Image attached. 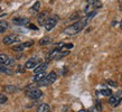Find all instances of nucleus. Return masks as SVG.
Returning <instances> with one entry per match:
<instances>
[{"mask_svg": "<svg viewBox=\"0 0 122 112\" xmlns=\"http://www.w3.org/2000/svg\"><path fill=\"white\" fill-rule=\"evenodd\" d=\"M95 15H96V11H92V12H90V14H87V15L85 16L84 18H82L81 20H78V21L74 22L73 25H71V26H68L67 28H65L63 33L66 34V35H68V36L76 35V34L80 33V31H81L85 26H87V24H89V22L94 18V16Z\"/></svg>", "mask_w": 122, "mask_h": 112, "instance_id": "1", "label": "nucleus"}, {"mask_svg": "<svg viewBox=\"0 0 122 112\" xmlns=\"http://www.w3.org/2000/svg\"><path fill=\"white\" fill-rule=\"evenodd\" d=\"M56 73L55 72H51L48 75H46V77L41 81V82H39V85L41 86H48L51 85V84H53V83L56 81Z\"/></svg>", "mask_w": 122, "mask_h": 112, "instance_id": "2", "label": "nucleus"}, {"mask_svg": "<svg viewBox=\"0 0 122 112\" xmlns=\"http://www.w3.org/2000/svg\"><path fill=\"white\" fill-rule=\"evenodd\" d=\"M57 21H58V16L57 15H54L52 16V17H49L48 18V20L46 21V24H45V29L47 30V31H49V30H52L54 27L57 25Z\"/></svg>", "mask_w": 122, "mask_h": 112, "instance_id": "3", "label": "nucleus"}, {"mask_svg": "<svg viewBox=\"0 0 122 112\" xmlns=\"http://www.w3.org/2000/svg\"><path fill=\"white\" fill-rule=\"evenodd\" d=\"M122 100V91H118L115 94H113L112 97H110L109 99V103L113 107H117V105L120 103V101Z\"/></svg>", "mask_w": 122, "mask_h": 112, "instance_id": "4", "label": "nucleus"}, {"mask_svg": "<svg viewBox=\"0 0 122 112\" xmlns=\"http://www.w3.org/2000/svg\"><path fill=\"white\" fill-rule=\"evenodd\" d=\"M27 97L33 100H37L43 97V92L39 89H30L29 91H27Z\"/></svg>", "mask_w": 122, "mask_h": 112, "instance_id": "5", "label": "nucleus"}, {"mask_svg": "<svg viewBox=\"0 0 122 112\" xmlns=\"http://www.w3.org/2000/svg\"><path fill=\"white\" fill-rule=\"evenodd\" d=\"M38 65H39V58H37V57H31V58H29V60L26 62L25 67H26L27 70H31V68L37 67Z\"/></svg>", "mask_w": 122, "mask_h": 112, "instance_id": "6", "label": "nucleus"}, {"mask_svg": "<svg viewBox=\"0 0 122 112\" xmlns=\"http://www.w3.org/2000/svg\"><path fill=\"white\" fill-rule=\"evenodd\" d=\"M33 45H34L33 41H25V43H21V44L17 45V46H14V47H12V51H15V52H21V51H24L25 48H28V47L33 46Z\"/></svg>", "mask_w": 122, "mask_h": 112, "instance_id": "7", "label": "nucleus"}, {"mask_svg": "<svg viewBox=\"0 0 122 112\" xmlns=\"http://www.w3.org/2000/svg\"><path fill=\"white\" fill-rule=\"evenodd\" d=\"M20 39L18 35H9V36H6V37L2 39V43L5 45H10L12 43H16V41H18Z\"/></svg>", "mask_w": 122, "mask_h": 112, "instance_id": "8", "label": "nucleus"}, {"mask_svg": "<svg viewBox=\"0 0 122 112\" xmlns=\"http://www.w3.org/2000/svg\"><path fill=\"white\" fill-rule=\"evenodd\" d=\"M48 18H49V17H48V12L47 11H43L37 17V21L39 25H44L45 26V24H46V21L48 20Z\"/></svg>", "mask_w": 122, "mask_h": 112, "instance_id": "9", "label": "nucleus"}, {"mask_svg": "<svg viewBox=\"0 0 122 112\" xmlns=\"http://www.w3.org/2000/svg\"><path fill=\"white\" fill-rule=\"evenodd\" d=\"M0 64L1 65H12L14 61L9 58L6 54H0Z\"/></svg>", "mask_w": 122, "mask_h": 112, "instance_id": "10", "label": "nucleus"}, {"mask_svg": "<svg viewBox=\"0 0 122 112\" xmlns=\"http://www.w3.org/2000/svg\"><path fill=\"white\" fill-rule=\"evenodd\" d=\"M12 22L15 24V25H27L28 22H29V19L27 18V17H19V18H14L12 19Z\"/></svg>", "mask_w": 122, "mask_h": 112, "instance_id": "11", "label": "nucleus"}, {"mask_svg": "<svg viewBox=\"0 0 122 112\" xmlns=\"http://www.w3.org/2000/svg\"><path fill=\"white\" fill-rule=\"evenodd\" d=\"M47 66H48L47 63H41L37 67H35V70H34V73H35V74H38V73H43V72H45V70L47 68Z\"/></svg>", "mask_w": 122, "mask_h": 112, "instance_id": "12", "label": "nucleus"}, {"mask_svg": "<svg viewBox=\"0 0 122 112\" xmlns=\"http://www.w3.org/2000/svg\"><path fill=\"white\" fill-rule=\"evenodd\" d=\"M46 77V75H45V72H43V73H38V74H35L34 75V77H33V81L34 82H41L44 78Z\"/></svg>", "mask_w": 122, "mask_h": 112, "instance_id": "13", "label": "nucleus"}, {"mask_svg": "<svg viewBox=\"0 0 122 112\" xmlns=\"http://www.w3.org/2000/svg\"><path fill=\"white\" fill-rule=\"evenodd\" d=\"M37 112H51V107L47 103H41L37 109Z\"/></svg>", "mask_w": 122, "mask_h": 112, "instance_id": "14", "label": "nucleus"}, {"mask_svg": "<svg viewBox=\"0 0 122 112\" xmlns=\"http://www.w3.org/2000/svg\"><path fill=\"white\" fill-rule=\"evenodd\" d=\"M39 9H41V2H39V1H37V2H35V4H34V6L30 8L29 11L31 12V14H34V15H36Z\"/></svg>", "mask_w": 122, "mask_h": 112, "instance_id": "15", "label": "nucleus"}, {"mask_svg": "<svg viewBox=\"0 0 122 112\" xmlns=\"http://www.w3.org/2000/svg\"><path fill=\"white\" fill-rule=\"evenodd\" d=\"M86 2L90 5V6H93L94 8H101L102 4L100 2V0H86Z\"/></svg>", "mask_w": 122, "mask_h": 112, "instance_id": "16", "label": "nucleus"}, {"mask_svg": "<svg viewBox=\"0 0 122 112\" xmlns=\"http://www.w3.org/2000/svg\"><path fill=\"white\" fill-rule=\"evenodd\" d=\"M8 28V22L6 20H1L0 21V34H4Z\"/></svg>", "mask_w": 122, "mask_h": 112, "instance_id": "17", "label": "nucleus"}, {"mask_svg": "<svg viewBox=\"0 0 122 112\" xmlns=\"http://www.w3.org/2000/svg\"><path fill=\"white\" fill-rule=\"evenodd\" d=\"M53 41V39L51 37H44L43 39H41L39 41V45H41V46H45V45H49Z\"/></svg>", "mask_w": 122, "mask_h": 112, "instance_id": "18", "label": "nucleus"}, {"mask_svg": "<svg viewBox=\"0 0 122 112\" xmlns=\"http://www.w3.org/2000/svg\"><path fill=\"white\" fill-rule=\"evenodd\" d=\"M100 93L102 95H104V97H111L112 91H111V89H102L100 91Z\"/></svg>", "mask_w": 122, "mask_h": 112, "instance_id": "19", "label": "nucleus"}, {"mask_svg": "<svg viewBox=\"0 0 122 112\" xmlns=\"http://www.w3.org/2000/svg\"><path fill=\"white\" fill-rule=\"evenodd\" d=\"M6 90H7L8 92H16L18 89H17L16 86H14V85H7L6 86Z\"/></svg>", "mask_w": 122, "mask_h": 112, "instance_id": "20", "label": "nucleus"}, {"mask_svg": "<svg viewBox=\"0 0 122 112\" xmlns=\"http://www.w3.org/2000/svg\"><path fill=\"white\" fill-rule=\"evenodd\" d=\"M6 101H7V97L5 95H0V103H5Z\"/></svg>", "mask_w": 122, "mask_h": 112, "instance_id": "21", "label": "nucleus"}, {"mask_svg": "<svg viewBox=\"0 0 122 112\" xmlns=\"http://www.w3.org/2000/svg\"><path fill=\"white\" fill-rule=\"evenodd\" d=\"M73 47V44H65L63 48H72Z\"/></svg>", "mask_w": 122, "mask_h": 112, "instance_id": "22", "label": "nucleus"}, {"mask_svg": "<svg viewBox=\"0 0 122 112\" xmlns=\"http://www.w3.org/2000/svg\"><path fill=\"white\" fill-rule=\"evenodd\" d=\"M107 83H109L110 85H112V86H117V83L113 82V81H111V80H109V81H107Z\"/></svg>", "mask_w": 122, "mask_h": 112, "instance_id": "23", "label": "nucleus"}, {"mask_svg": "<svg viewBox=\"0 0 122 112\" xmlns=\"http://www.w3.org/2000/svg\"><path fill=\"white\" fill-rule=\"evenodd\" d=\"M27 26L29 27V28H31V29H37V27L34 26V25H31V24H30V25H27Z\"/></svg>", "mask_w": 122, "mask_h": 112, "instance_id": "24", "label": "nucleus"}, {"mask_svg": "<svg viewBox=\"0 0 122 112\" xmlns=\"http://www.w3.org/2000/svg\"><path fill=\"white\" fill-rule=\"evenodd\" d=\"M120 28H121V30H122V20H121V22H120Z\"/></svg>", "mask_w": 122, "mask_h": 112, "instance_id": "25", "label": "nucleus"}, {"mask_svg": "<svg viewBox=\"0 0 122 112\" xmlns=\"http://www.w3.org/2000/svg\"><path fill=\"white\" fill-rule=\"evenodd\" d=\"M78 112H86V111H85V110H80Z\"/></svg>", "mask_w": 122, "mask_h": 112, "instance_id": "26", "label": "nucleus"}]
</instances>
